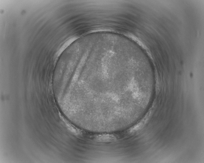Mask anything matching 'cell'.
Returning a JSON list of instances; mask_svg holds the SVG:
<instances>
[{"label": "cell", "mask_w": 204, "mask_h": 163, "mask_svg": "<svg viewBox=\"0 0 204 163\" xmlns=\"http://www.w3.org/2000/svg\"><path fill=\"white\" fill-rule=\"evenodd\" d=\"M96 139L98 141L106 142L113 140L115 139V137L113 136L112 135H99L96 136Z\"/></svg>", "instance_id": "1"}, {"label": "cell", "mask_w": 204, "mask_h": 163, "mask_svg": "<svg viewBox=\"0 0 204 163\" xmlns=\"http://www.w3.org/2000/svg\"><path fill=\"white\" fill-rule=\"evenodd\" d=\"M65 124L66 125L67 128L71 131L76 135H80L81 134V131L80 129L75 127L74 126L70 124L66 120L65 121Z\"/></svg>", "instance_id": "2"}]
</instances>
